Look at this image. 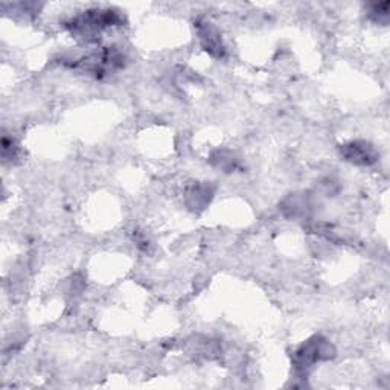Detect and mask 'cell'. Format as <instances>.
Instances as JSON below:
<instances>
[{
  "mask_svg": "<svg viewBox=\"0 0 390 390\" xmlns=\"http://www.w3.org/2000/svg\"><path fill=\"white\" fill-rule=\"evenodd\" d=\"M199 35L204 50H208L213 57H221L224 54V46L221 42V35L212 23L203 22L199 23Z\"/></svg>",
  "mask_w": 390,
  "mask_h": 390,
  "instance_id": "cell-2",
  "label": "cell"
},
{
  "mask_svg": "<svg viewBox=\"0 0 390 390\" xmlns=\"http://www.w3.org/2000/svg\"><path fill=\"white\" fill-rule=\"evenodd\" d=\"M343 157L355 165H371L377 160V152L367 142H351L342 150Z\"/></svg>",
  "mask_w": 390,
  "mask_h": 390,
  "instance_id": "cell-1",
  "label": "cell"
}]
</instances>
